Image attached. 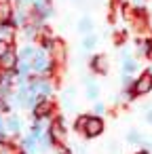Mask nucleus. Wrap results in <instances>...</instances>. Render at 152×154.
I'll use <instances>...</instances> for the list:
<instances>
[{"label": "nucleus", "mask_w": 152, "mask_h": 154, "mask_svg": "<svg viewBox=\"0 0 152 154\" xmlns=\"http://www.w3.org/2000/svg\"><path fill=\"white\" fill-rule=\"evenodd\" d=\"M78 129L85 133V137H97L104 131V120L99 116H91V118H78Z\"/></svg>", "instance_id": "f257e3e1"}, {"label": "nucleus", "mask_w": 152, "mask_h": 154, "mask_svg": "<svg viewBox=\"0 0 152 154\" xmlns=\"http://www.w3.org/2000/svg\"><path fill=\"white\" fill-rule=\"evenodd\" d=\"M15 66H17V55L13 51H5L0 55V68H2V72L15 70Z\"/></svg>", "instance_id": "f03ea898"}, {"label": "nucleus", "mask_w": 152, "mask_h": 154, "mask_svg": "<svg viewBox=\"0 0 152 154\" xmlns=\"http://www.w3.org/2000/svg\"><path fill=\"white\" fill-rule=\"evenodd\" d=\"M150 89H152V76H150V74H144V76L133 85V93H137V95H146Z\"/></svg>", "instance_id": "7ed1b4c3"}, {"label": "nucleus", "mask_w": 152, "mask_h": 154, "mask_svg": "<svg viewBox=\"0 0 152 154\" xmlns=\"http://www.w3.org/2000/svg\"><path fill=\"white\" fill-rule=\"evenodd\" d=\"M51 112V103L49 101H40V103H36V110H34V114H36V118H45L47 114Z\"/></svg>", "instance_id": "20e7f679"}, {"label": "nucleus", "mask_w": 152, "mask_h": 154, "mask_svg": "<svg viewBox=\"0 0 152 154\" xmlns=\"http://www.w3.org/2000/svg\"><path fill=\"white\" fill-rule=\"evenodd\" d=\"M51 139H55V141H64V125L61 122H55L53 127H51Z\"/></svg>", "instance_id": "39448f33"}, {"label": "nucleus", "mask_w": 152, "mask_h": 154, "mask_svg": "<svg viewBox=\"0 0 152 154\" xmlns=\"http://www.w3.org/2000/svg\"><path fill=\"white\" fill-rule=\"evenodd\" d=\"M93 70H95V72H106V61H104V57H95V59H93Z\"/></svg>", "instance_id": "423d86ee"}, {"label": "nucleus", "mask_w": 152, "mask_h": 154, "mask_svg": "<svg viewBox=\"0 0 152 154\" xmlns=\"http://www.w3.org/2000/svg\"><path fill=\"white\" fill-rule=\"evenodd\" d=\"M9 129H11V131H19V129H21V122H19L17 118H9Z\"/></svg>", "instance_id": "0eeeda50"}, {"label": "nucleus", "mask_w": 152, "mask_h": 154, "mask_svg": "<svg viewBox=\"0 0 152 154\" xmlns=\"http://www.w3.org/2000/svg\"><path fill=\"white\" fill-rule=\"evenodd\" d=\"M78 28H80V32H87V30H91V21L85 17V19L80 21V26H78Z\"/></svg>", "instance_id": "6e6552de"}, {"label": "nucleus", "mask_w": 152, "mask_h": 154, "mask_svg": "<svg viewBox=\"0 0 152 154\" xmlns=\"http://www.w3.org/2000/svg\"><path fill=\"white\" fill-rule=\"evenodd\" d=\"M93 45H95V36H89V38L82 40V47H85V49H91Z\"/></svg>", "instance_id": "1a4fd4ad"}, {"label": "nucleus", "mask_w": 152, "mask_h": 154, "mask_svg": "<svg viewBox=\"0 0 152 154\" xmlns=\"http://www.w3.org/2000/svg\"><path fill=\"white\" fill-rule=\"evenodd\" d=\"M32 55H34V49H32V47H26V49L21 51V57H23V59H30Z\"/></svg>", "instance_id": "9d476101"}, {"label": "nucleus", "mask_w": 152, "mask_h": 154, "mask_svg": "<svg viewBox=\"0 0 152 154\" xmlns=\"http://www.w3.org/2000/svg\"><path fill=\"white\" fill-rule=\"evenodd\" d=\"M133 68H135V63H133V61L127 57V59H125V72L129 74V72H133Z\"/></svg>", "instance_id": "9b49d317"}, {"label": "nucleus", "mask_w": 152, "mask_h": 154, "mask_svg": "<svg viewBox=\"0 0 152 154\" xmlns=\"http://www.w3.org/2000/svg\"><path fill=\"white\" fill-rule=\"evenodd\" d=\"M0 154H13V148L7 143H0Z\"/></svg>", "instance_id": "f8f14e48"}, {"label": "nucleus", "mask_w": 152, "mask_h": 154, "mask_svg": "<svg viewBox=\"0 0 152 154\" xmlns=\"http://www.w3.org/2000/svg\"><path fill=\"white\" fill-rule=\"evenodd\" d=\"M89 97H97V87H95V85L89 87Z\"/></svg>", "instance_id": "ddd939ff"}, {"label": "nucleus", "mask_w": 152, "mask_h": 154, "mask_svg": "<svg viewBox=\"0 0 152 154\" xmlns=\"http://www.w3.org/2000/svg\"><path fill=\"white\" fill-rule=\"evenodd\" d=\"M129 141H131V143L139 141V135H137V133H131V135H129Z\"/></svg>", "instance_id": "4468645a"}, {"label": "nucleus", "mask_w": 152, "mask_h": 154, "mask_svg": "<svg viewBox=\"0 0 152 154\" xmlns=\"http://www.w3.org/2000/svg\"><path fill=\"white\" fill-rule=\"evenodd\" d=\"M148 122H152V112H150V114H148Z\"/></svg>", "instance_id": "2eb2a0df"}, {"label": "nucleus", "mask_w": 152, "mask_h": 154, "mask_svg": "<svg viewBox=\"0 0 152 154\" xmlns=\"http://www.w3.org/2000/svg\"><path fill=\"white\" fill-rule=\"evenodd\" d=\"M148 74H150V76H152V66H150V72H148Z\"/></svg>", "instance_id": "dca6fc26"}, {"label": "nucleus", "mask_w": 152, "mask_h": 154, "mask_svg": "<svg viewBox=\"0 0 152 154\" xmlns=\"http://www.w3.org/2000/svg\"><path fill=\"white\" fill-rule=\"evenodd\" d=\"M139 154H148V152H139Z\"/></svg>", "instance_id": "f3484780"}]
</instances>
